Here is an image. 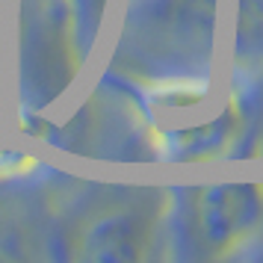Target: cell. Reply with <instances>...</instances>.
Masks as SVG:
<instances>
[]
</instances>
